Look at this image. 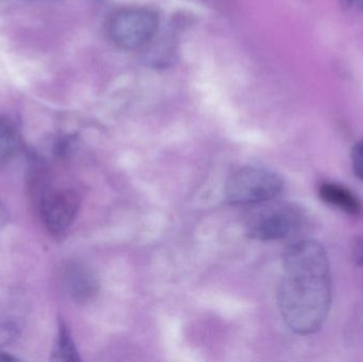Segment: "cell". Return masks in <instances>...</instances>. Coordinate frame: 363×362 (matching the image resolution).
<instances>
[{"mask_svg": "<svg viewBox=\"0 0 363 362\" xmlns=\"http://www.w3.org/2000/svg\"><path fill=\"white\" fill-rule=\"evenodd\" d=\"M63 286L72 300L78 303H87L98 295L99 278L87 266L72 264L64 270Z\"/></svg>", "mask_w": 363, "mask_h": 362, "instance_id": "cell-6", "label": "cell"}, {"mask_svg": "<svg viewBox=\"0 0 363 362\" xmlns=\"http://www.w3.org/2000/svg\"><path fill=\"white\" fill-rule=\"evenodd\" d=\"M284 186L279 172L262 166H243L228 179L225 197L233 205L251 206L277 199Z\"/></svg>", "mask_w": 363, "mask_h": 362, "instance_id": "cell-3", "label": "cell"}, {"mask_svg": "<svg viewBox=\"0 0 363 362\" xmlns=\"http://www.w3.org/2000/svg\"><path fill=\"white\" fill-rule=\"evenodd\" d=\"M55 359L57 361H79L80 357L78 355L76 346L72 341L69 329L64 323H61L57 335V346H55Z\"/></svg>", "mask_w": 363, "mask_h": 362, "instance_id": "cell-9", "label": "cell"}, {"mask_svg": "<svg viewBox=\"0 0 363 362\" xmlns=\"http://www.w3.org/2000/svg\"><path fill=\"white\" fill-rule=\"evenodd\" d=\"M80 199L74 191L57 189L47 193L42 200L40 214L50 233L61 235L74 222L78 214Z\"/></svg>", "mask_w": 363, "mask_h": 362, "instance_id": "cell-5", "label": "cell"}, {"mask_svg": "<svg viewBox=\"0 0 363 362\" xmlns=\"http://www.w3.org/2000/svg\"><path fill=\"white\" fill-rule=\"evenodd\" d=\"M279 312L294 333H317L330 314L332 278L328 253L315 240H300L286 251L277 291Z\"/></svg>", "mask_w": 363, "mask_h": 362, "instance_id": "cell-1", "label": "cell"}, {"mask_svg": "<svg viewBox=\"0 0 363 362\" xmlns=\"http://www.w3.org/2000/svg\"><path fill=\"white\" fill-rule=\"evenodd\" d=\"M352 255L354 261L360 267H363V236H356L352 242Z\"/></svg>", "mask_w": 363, "mask_h": 362, "instance_id": "cell-11", "label": "cell"}, {"mask_svg": "<svg viewBox=\"0 0 363 362\" xmlns=\"http://www.w3.org/2000/svg\"><path fill=\"white\" fill-rule=\"evenodd\" d=\"M338 1L340 2L343 9H350L354 6L355 2H357V0H338Z\"/></svg>", "mask_w": 363, "mask_h": 362, "instance_id": "cell-13", "label": "cell"}, {"mask_svg": "<svg viewBox=\"0 0 363 362\" xmlns=\"http://www.w3.org/2000/svg\"><path fill=\"white\" fill-rule=\"evenodd\" d=\"M19 148V134L12 121L0 116V166L8 163Z\"/></svg>", "mask_w": 363, "mask_h": 362, "instance_id": "cell-8", "label": "cell"}, {"mask_svg": "<svg viewBox=\"0 0 363 362\" xmlns=\"http://www.w3.org/2000/svg\"><path fill=\"white\" fill-rule=\"evenodd\" d=\"M159 18L153 11L129 6L113 13L108 23L112 42L123 50H138L148 45L157 34Z\"/></svg>", "mask_w": 363, "mask_h": 362, "instance_id": "cell-4", "label": "cell"}, {"mask_svg": "<svg viewBox=\"0 0 363 362\" xmlns=\"http://www.w3.org/2000/svg\"><path fill=\"white\" fill-rule=\"evenodd\" d=\"M245 220L247 235L259 242H277L294 234L304 215L296 204L275 199L254 204Z\"/></svg>", "mask_w": 363, "mask_h": 362, "instance_id": "cell-2", "label": "cell"}, {"mask_svg": "<svg viewBox=\"0 0 363 362\" xmlns=\"http://www.w3.org/2000/svg\"><path fill=\"white\" fill-rule=\"evenodd\" d=\"M352 165L354 174L359 180L363 181V138L356 142L352 150Z\"/></svg>", "mask_w": 363, "mask_h": 362, "instance_id": "cell-10", "label": "cell"}, {"mask_svg": "<svg viewBox=\"0 0 363 362\" xmlns=\"http://www.w3.org/2000/svg\"><path fill=\"white\" fill-rule=\"evenodd\" d=\"M14 361H17V358H15V357L10 356V355L4 354V353H0V362Z\"/></svg>", "mask_w": 363, "mask_h": 362, "instance_id": "cell-14", "label": "cell"}, {"mask_svg": "<svg viewBox=\"0 0 363 362\" xmlns=\"http://www.w3.org/2000/svg\"><path fill=\"white\" fill-rule=\"evenodd\" d=\"M358 6H359L360 10H362V12L363 13V0H357Z\"/></svg>", "mask_w": 363, "mask_h": 362, "instance_id": "cell-15", "label": "cell"}, {"mask_svg": "<svg viewBox=\"0 0 363 362\" xmlns=\"http://www.w3.org/2000/svg\"><path fill=\"white\" fill-rule=\"evenodd\" d=\"M9 215L6 213V208L0 204V232L4 229V225L8 222Z\"/></svg>", "mask_w": 363, "mask_h": 362, "instance_id": "cell-12", "label": "cell"}, {"mask_svg": "<svg viewBox=\"0 0 363 362\" xmlns=\"http://www.w3.org/2000/svg\"><path fill=\"white\" fill-rule=\"evenodd\" d=\"M318 193L324 203L340 210L350 216L358 217L363 214L362 199L343 185L324 181L320 183Z\"/></svg>", "mask_w": 363, "mask_h": 362, "instance_id": "cell-7", "label": "cell"}]
</instances>
